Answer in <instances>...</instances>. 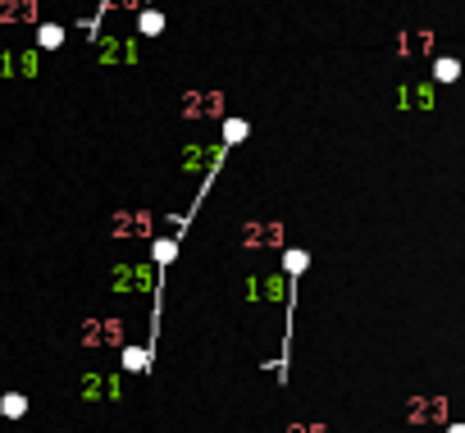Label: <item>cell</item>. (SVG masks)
<instances>
[{
  "mask_svg": "<svg viewBox=\"0 0 465 433\" xmlns=\"http://www.w3.org/2000/svg\"><path fill=\"white\" fill-rule=\"evenodd\" d=\"M0 410H5V415H24V410H28V401H24L19 392H5V401H0Z\"/></svg>",
  "mask_w": 465,
  "mask_h": 433,
  "instance_id": "1",
  "label": "cell"
},
{
  "mask_svg": "<svg viewBox=\"0 0 465 433\" xmlns=\"http://www.w3.org/2000/svg\"><path fill=\"white\" fill-rule=\"evenodd\" d=\"M42 46H60V28H42Z\"/></svg>",
  "mask_w": 465,
  "mask_h": 433,
  "instance_id": "2",
  "label": "cell"
}]
</instances>
